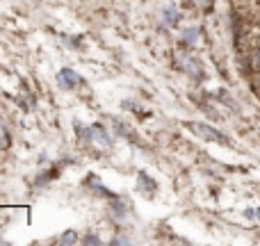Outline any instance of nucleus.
Wrapping results in <instances>:
<instances>
[{
  "label": "nucleus",
  "mask_w": 260,
  "mask_h": 246,
  "mask_svg": "<svg viewBox=\"0 0 260 246\" xmlns=\"http://www.w3.org/2000/svg\"><path fill=\"white\" fill-rule=\"evenodd\" d=\"M190 128L194 130V132L198 134V137L208 139V142H219V144H228V139L224 137L222 132H217V130H212L210 126H206V123H190Z\"/></svg>",
  "instance_id": "f257e3e1"
},
{
  "label": "nucleus",
  "mask_w": 260,
  "mask_h": 246,
  "mask_svg": "<svg viewBox=\"0 0 260 246\" xmlns=\"http://www.w3.org/2000/svg\"><path fill=\"white\" fill-rule=\"evenodd\" d=\"M58 80H60V84H62V87H66V89H76V87H80V84L84 82L82 78H80L76 71H71V68H64V71H60Z\"/></svg>",
  "instance_id": "f03ea898"
},
{
  "label": "nucleus",
  "mask_w": 260,
  "mask_h": 246,
  "mask_svg": "<svg viewBox=\"0 0 260 246\" xmlns=\"http://www.w3.org/2000/svg\"><path fill=\"white\" fill-rule=\"evenodd\" d=\"M87 137L92 139L96 146H100V148H110V137L105 134V130L100 128V126H94L92 130H87Z\"/></svg>",
  "instance_id": "7ed1b4c3"
},
{
  "label": "nucleus",
  "mask_w": 260,
  "mask_h": 246,
  "mask_svg": "<svg viewBox=\"0 0 260 246\" xmlns=\"http://www.w3.org/2000/svg\"><path fill=\"white\" fill-rule=\"evenodd\" d=\"M73 242H76V232H66L62 237V244H73Z\"/></svg>",
  "instance_id": "20e7f679"
},
{
  "label": "nucleus",
  "mask_w": 260,
  "mask_h": 246,
  "mask_svg": "<svg viewBox=\"0 0 260 246\" xmlns=\"http://www.w3.org/2000/svg\"><path fill=\"white\" fill-rule=\"evenodd\" d=\"M251 64H254L256 71H260V50H256V52H254V62H251Z\"/></svg>",
  "instance_id": "39448f33"
},
{
  "label": "nucleus",
  "mask_w": 260,
  "mask_h": 246,
  "mask_svg": "<svg viewBox=\"0 0 260 246\" xmlns=\"http://www.w3.org/2000/svg\"><path fill=\"white\" fill-rule=\"evenodd\" d=\"M166 23H176V12L166 10Z\"/></svg>",
  "instance_id": "423d86ee"
},
{
  "label": "nucleus",
  "mask_w": 260,
  "mask_h": 246,
  "mask_svg": "<svg viewBox=\"0 0 260 246\" xmlns=\"http://www.w3.org/2000/svg\"><path fill=\"white\" fill-rule=\"evenodd\" d=\"M194 2H196L198 7H208L210 2H212V0H194Z\"/></svg>",
  "instance_id": "0eeeda50"
}]
</instances>
